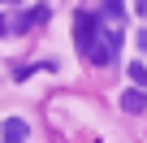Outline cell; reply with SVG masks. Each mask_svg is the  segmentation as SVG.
Returning <instances> with one entry per match:
<instances>
[{
	"label": "cell",
	"mask_w": 147,
	"mask_h": 143,
	"mask_svg": "<svg viewBox=\"0 0 147 143\" xmlns=\"http://www.w3.org/2000/svg\"><path fill=\"white\" fill-rule=\"evenodd\" d=\"M5 30H13V26H9V22H5V13H0V35H5Z\"/></svg>",
	"instance_id": "10"
},
{
	"label": "cell",
	"mask_w": 147,
	"mask_h": 143,
	"mask_svg": "<svg viewBox=\"0 0 147 143\" xmlns=\"http://www.w3.org/2000/svg\"><path fill=\"white\" fill-rule=\"evenodd\" d=\"M125 74H130L138 87H147V61H130V69H125Z\"/></svg>",
	"instance_id": "6"
},
{
	"label": "cell",
	"mask_w": 147,
	"mask_h": 143,
	"mask_svg": "<svg viewBox=\"0 0 147 143\" xmlns=\"http://www.w3.org/2000/svg\"><path fill=\"white\" fill-rule=\"evenodd\" d=\"M134 9H138V18H147V0H134Z\"/></svg>",
	"instance_id": "8"
},
{
	"label": "cell",
	"mask_w": 147,
	"mask_h": 143,
	"mask_svg": "<svg viewBox=\"0 0 147 143\" xmlns=\"http://www.w3.org/2000/svg\"><path fill=\"white\" fill-rule=\"evenodd\" d=\"M104 18L108 22H121L125 18V5H121V0H104Z\"/></svg>",
	"instance_id": "7"
},
{
	"label": "cell",
	"mask_w": 147,
	"mask_h": 143,
	"mask_svg": "<svg viewBox=\"0 0 147 143\" xmlns=\"http://www.w3.org/2000/svg\"><path fill=\"white\" fill-rule=\"evenodd\" d=\"M0 134H5V139H9V143H13V139H26V134H30V126H26V121H22V117H9V121H5V126H0Z\"/></svg>",
	"instance_id": "4"
},
{
	"label": "cell",
	"mask_w": 147,
	"mask_h": 143,
	"mask_svg": "<svg viewBox=\"0 0 147 143\" xmlns=\"http://www.w3.org/2000/svg\"><path fill=\"white\" fill-rule=\"evenodd\" d=\"M100 22H104V13H78L74 18V43H78V52H91V43L100 39Z\"/></svg>",
	"instance_id": "1"
},
{
	"label": "cell",
	"mask_w": 147,
	"mask_h": 143,
	"mask_svg": "<svg viewBox=\"0 0 147 143\" xmlns=\"http://www.w3.org/2000/svg\"><path fill=\"white\" fill-rule=\"evenodd\" d=\"M117 52H121V26H117V30H104V35L91 43V61H95V65H113Z\"/></svg>",
	"instance_id": "2"
},
{
	"label": "cell",
	"mask_w": 147,
	"mask_h": 143,
	"mask_svg": "<svg viewBox=\"0 0 147 143\" xmlns=\"http://www.w3.org/2000/svg\"><path fill=\"white\" fill-rule=\"evenodd\" d=\"M13 5H18V0H13Z\"/></svg>",
	"instance_id": "11"
},
{
	"label": "cell",
	"mask_w": 147,
	"mask_h": 143,
	"mask_svg": "<svg viewBox=\"0 0 147 143\" xmlns=\"http://www.w3.org/2000/svg\"><path fill=\"white\" fill-rule=\"evenodd\" d=\"M39 22H48V5H35V9H26V13L13 22V30H30V26H39Z\"/></svg>",
	"instance_id": "3"
},
{
	"label": "cell",
	"mask_w": 147,
	"mask_h": 143,
	"mask_svg": "<svg viewBox=\"0 0 147 143\" xmlns=\"http://www.w3.org/2000/svg\"><path fill=\"white\" fill-rule=\"evenodd\" d=\"M138 48H143V52H147V30H138Z\"/></svg>",
	"instance_id": "9"
},
{
	"label": "cell",
	"mask_w": 147,
	"mask_h": 143,
	"mask_svg": "<svg viewBox=\"0 0 147 143\" xmlns=\"http://www.w3.org/2000/svg\"><path fill=\"white\" fill-rule=\"evenodd\" d=\"M121 108H125V113H143V108H147V91H125V96H121Z\"/></svg>",
	"instance_id": "5"
}]
</instances>
